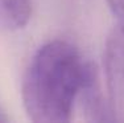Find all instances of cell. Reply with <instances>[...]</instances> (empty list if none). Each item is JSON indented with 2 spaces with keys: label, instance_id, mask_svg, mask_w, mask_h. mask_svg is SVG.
Segmentation results:
<instances>
[{
  "label": "cell",
  "instance_id": "6da1fadb",
  "mask_svg": "<svg viewBox=\"0 0 124 123\" xmlns=\"http://www.w3.org/2000/svg\"><path fill=\"white\" fill-rule=\"evenodd\" d=\"M91 66L67 41L44 44L23 78L21 98L29 119L36 123L71 121L74 103Z\"/></svg>",
  "mask_w": 124,
  "mask_h": 123
},
{
  "label": "cell",
  "instance_id": "7a4b0ae2",
  "mask_svg": "<svg viewBox=\"0 0 124 123\" xmlns=\"http://www.w3.org/2000/svg\"><path fill=\"white\" fill-rule=\"evenodd\" d=\"M104 74L114 121L124 123V29L122 27L112 29L106 41Z\"/></svg>",
  "mask_w": 124,
  "mask_h": 123
},
{
  "label": "cell",
  "instance_id": "3957f363",
  "mask_svg": "<svg viewBox=\"0 0 124 123\" xmlns=\"http://www.w3.org/2000/svg\"><path fill=\"white\" fill-rule=\"evenodd\" d=\"M83 106V113L87 121L91 122H111L114 121L108 101L102 94L99 78L95 66H91L87 78L85 81L79 97Z\"/></svg>",
  "mask_w": 124,
  "mask_h": 123
},
{
  "label": "cell",
  "instance_id": "277c9868",
  "mask_svg": "<svg viewBox=\"0 0 124 123\" xmlns=\"http://www.w3.org/2000/svg\"><path fill=\"white\" fill-rule=\"evenodd\" d=\"M32 13L31 0H0V28L19 31L28 24Z\"/></svg>",
  "mask_w": 124,
  "mask_h": 123
},
{
  "label": "cell",
  "instance_id": "5b68a950",
  "mask_svg": "<svg viewBox=\"0 0 124 123\" xmlns=\"http://www.w3.org/2000/svg\"><path fill=\"white\" fill-rule=\"evenodd\" d=\"M107 3L119 20V27L124 29V0H107Z\"/></svg>",
  "mask_w": 124,
  "mask_h": 123
},
{
  "label": "cell",
  "instance_id": "8992f818",
  "mask_svg": "<svg viewBox=\"0 0 124 123\" xmlns=\"http://www.w3.org/2000/svg\"><path fill=\"white\" fill-rule=\"evenodd\" d=\"M8 116H7V114H5V111L1 109V106H0V123L1 122H8Z\"/></svg>",
  "mask_w": 124,
  "mask_h": 123
}]
</instances>
